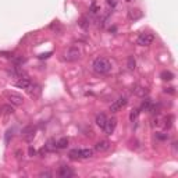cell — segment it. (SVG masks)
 Segmentation results:
<instances>
[{"label": "cell", "instance_id": "9a60e30c", "mask_svg": "<svg viewBox=\"0 0 178 178\" xmlns=\"http://www.w3.org/2000/svg\"><path fill=\"white\" fill-rule=\"evenodd\" d=\"M68 146V138H60L56 142V149H65Z\"/></svg>", "mask_w": 178, "mask_h": 178}, {"label": "cell", "instance_id": "83f0119b", "mask_svg": "<svg viewBox=\"0 0 178 178\" xmlns=\"http://www.w3.org/2000/svg\"><path fill=\"white\" fill-rule=\"evenodd\" d=\"M97 11H100V8H97L96 3H93V4H92V13H93V14H96Z\"/></svg>", "mask_w": 178, "mask_h": 178}, {"label": "cell", "instance_id": "4dcf8cb0", "mask_svg": "<svg viewBox=\"0 0 178 178\" xmlns=\"http://www.w3.org/2000/svg\"><path fill=\"white\" fill-rule=\"evenodd\" d=\"M50 51H49V53H46V54H41V56H39V59H46V57H49V56H50Z\"/></svg>", "mask_w": 178, "mask_h": 178}, {"label": "cell", "instance_id": "4316f807", "mask_svg": "<svg viewBox=\"0 0 178 178\" xmlns=\"http://www.w3.org/2000/svg\"><path fill=\"white\" fill-rule=\"evenodd\" d=\"M39 177H51V173L50 171H42V173L39 174Z\"/></svg>", "mask_w": 178, "mask_h": 178}, {"label": "cell", "instance_id": "603a6c76", "mask_svg": "<svg viewBox=\"0 0 178 178\" xmlns=\"http://www.w3.org/2000/svg\"><path fill=\"white\" fill-rule=\"evenodd\" d=\"M10 138H13V130H8L7 132H6V143H10Z\"/></svg>", "mask_w": 178, "mask_h": 178}, {"label": "cell", "instance_id": "484cf974", "mask_svg": "<svg viewBox=\"0 0 178 178\" xmlns=\"http://www.w3.org/2000/svg\"><path fill=\"white\" fill-rule=\"evenodd\" d=\"M156 136H157V139H160V140H164V139H167V134H164V135H162V134H156Z\"/></svg>", "mask_w": 178, "mask_h": 178}, {"label": "cell", "instance_id": "9c48e42d", "mask_svg": "<svg viewBox=\"0 0 178 178\" xmlns=\"http://www.w3.org/2000/svg\"><path fill=\"white\" fill-rule=\"evenodd\" d=\"M116 127H117V118L116 117H111L110 120H107V122L105 125V132L107 135H111L114 132V130H116Z\"/></svg>", "mask_w": 178, "mask_h": 178}, {"label": "cell", "instance_id": "52a82bcc", "mask_svg": "<svg viewBox=\"0 0 178 178\" xmlns=\"http://www.w3.org/2000/svg\"><path fill=\"white\" fill-rule=\"evenodd\" d=\"M7 99L10 100V103H11V105H14V106H21L22 103H24L22 96L20 93H16V92H8V93H7Z\"/></svg>", "mask_w": 178, "mask_h": 178}, {"label": "cell", "instance_id": "f546056e", "mask_svg": "<svg viewBox=\"0 0 178 178\" xmlns=\"http://www.w3.org/2000/svg\"><path fill=\"white\" fill-rule=\"evenodd\" d=\"M164 92H166V93H167V92H168V93H174V88H166Z\"/></svg>", "mask_w": 178, "mask_h": 178}, {"label": "cell", "instance_id": "cb8c5ba5", "mask_svg": "<svg viewBox=\"0 0 178 178\" xmlns=\"http://www.w3.org/2000/svg\"><path fill=\"white\" fill-rule=\"evenodd\" d=\"M117 3H118V0H107V4L110 6L111 8H113V7H116V6H117Z\"/></svg>", "mask_w": 178, "mask_h": 178}, {"label": "cell", "instance_id": "8992f818", "mask_svg": "<svg viewBox=\"0 0 178 178\" xmlns=\"http://www.w3.org/2000/svg\"><path fill=\"white\" fill-rule=\"evenodd\" d=\"M35 132H36V130L32 127V125L25 127L24 130H22V138H24V140H27V142H32L33 138H35Z\"/></svg>", "mask_w": 178, "mask_h": 178}, {"label": "cell", "instance_id": "277c9868", "mask_svg": "<svg viewBox=\"0 0 178 178\" xmlns=\"http://www.w3.org/2000/svg\"><path fill=\"white\" fill-rule=\"evenodd\" d=\"M127 103H128L127 97H122V96L118 97V99L114 100V102L110 105V111H111V113H117V111H120L122 107H125Z\"/></svg>", "mask_w": 178, "mask_h": 178}, {"label": "cell", "instance_id": "ac0fdd59", "mask_svg": "<svg viewBox=\"0 0 178 178\" xmlns=\"http://www.w3.org/2000/svg\"><path fill=\"white\" fill-rule=\"evenodd\" d=\"M152 105H153V103H152V100L150 99H145L142 102V106H140V107H142V110H150V107H152Z\"/></svg>", "mask_w": 178, "mask_h": 178}, {"label": "cell", "instance_id": "7a4b0ae2", "mask_svg": "<svg viewBox=\"0 0 178 178\" xmlns=\"http://www.w3.org/2000/svg\"><path fill=\"white\" fill-rule=\"evenodd\" d=\"M93 154H95V150H93V149H89V148L73 149V150L70 152V157H71V159H91Z\"/></svg>", "mask_w": 178, "mask_h": 178}, {"label": "cell", "instance_id": "1f68e13d", "mask_svg": "<svg viewBox=\"0 0 178 178\" xmlns=\"http://www.w3.org/2000/svg\"><path fill=\"white\" fill-rule=\"evenodd\" d=\"M128 2H131V0H128Z\"/></svg>", "mask_w": 178, "mask_h": 178}, {"label": "cell", "instance_id": "ffe728a7", "mask_svg": "<svg viewBox=\"0 0 178 178\" xmlns=\"http://www.w3.org/2000/svg\"><path fill=\"white\" fill-rule=\"evenodd\" d=\"M173 116H167V117H166V118H164V128H166V130H170V128H171V125H173Z\"/></svg>", "mask_w": 178, "mask_h": 178}, {"label": "cell", "instance_id": "5bb4252c", "mask_svg": "<svg viewBox=\"0 0 178 178\" xmlns=\"http://www.w3.org/2000/svg\"><path fill=\"white\" fill-rule=\"evenodd\" d=\"M13 113H14V109L10 105H4L0 107V114H3V116H11Z\"/></svg>", "mask_w": 178, "mask_h": 178}, {"label": "cell", "instance_id": "d4e9b609", "mask_svg": "<svg viewBox=\"0 0 178 178\" xmlns=\"http://www.w3.org/2000/svg\"><path fill=\"white\" fill-rule=\"evenodd\" d=\"M28 153H29V156H35V154H36L35 148H32V146H29V149H28Z\"/></svg>", "mask_w": 178, "mask_h": 178}, {"label": "cell", "instance_id": "7402d4cb", "mask_svg": "<svg viewBox=\"0 0 178 178\" xmlns=\"http://www.w3.org/2000/svg\"><path fill=\"white\" fill-rule=\"evenodd\" d=\"M79 27H82L84 29H88V28H89V22H88V20H87V18H82V20H81V22H79Z\"/></svg>", "mask_w": 178, "mask_h": 178}, {"label": "cell", "instance_id": "8fae6325", "mask_svg": "<svg viewBox=\"0 0 178 178\" xmlns=\"http://www.w3.org/2000/svg\"><path fill=\"white\" fill-rule=\"evenodd\" d=\"M110 149V142L109 140H100L95 145V150L96 152H106Z\"/></svg>", "mask_w": 178, "mask_h": 178}, {"label": "cell", "instance_id": "4fadbf2b", "mask_svg": "<svg viewBox=\"0 0 178 178\" xmlns=\"http://www.w3.org/2000/svg\"><path fill=\"white\" fill-rule=\"evenodd\" d=\"M27 91H28V93H29L31 97H38V95L41 93V88H39L38 85H33V84H31L29 87L27 88Z\"/></svg>", "mask_w": 178, "mask_h": 178}, {"label": "cell", "instance_id": "3957f363", "mask_svg": "<svg viewBox=\"0 0 178 178\" xmlns=\"http://www.w3.org/2000/svg\"><path fill=\"white\" fill-rule=\"evenodd\" d=\"M79 57H81V50H79L78 47H75V46H73V47H70L67 50L64 59L67 60V61H77Z\"/></svg>", "mask_w": 178, "mask_h": 178}, {"label": "cell", "instance_id": "7c38bea8", "mask_svg": "<svg viewBox=\"0 0 178 178\" xmlns=\"http://www.w3.org/2000/svg\"><path fill=\"white\" fill-rule=\"evenodd\" d=\"M95 122H96V125L100 128V130H105V125H106V122H107V117H106L103 113L102 114H97Z\"/></svg>", "mask_w": 178, "mask_h": 178}, {"label": "cell", "instance_id": "d6986e66", "mask_svg": "<svg viewBox=\"0 0 178 178\" xmlns=\"http://www.w3.org/2000/svg\"><path fill=\"white\" fill-rule=\"evenodd\" d=\"M138 116H139V110H138V109L131 110V113H130V121L131 122H135V121H136V118H138Z\"/></svg>", "mask_w": 178, "mask_h": 178}, {"label": "cell", "instance_id": "44dd1931", "mask_svg": "<svg viewBox=\"0 0 178 178\" xmlns=\"http://www.w3.org/2000/svg\"><path fill=\"white\" fill-rule=\"evenodd\" d=\"M135 67H136V61H135L134 56H130L128 57V68L130 70H135Z\"/></svg>", "mask_w": 178, "mask_h": 178}, {"label": "cell", "instance_id": "30bf717a", "mask_svg": "<svg viewBox=\"0 0 178 178\" xmlns=\"http://www.w3.org/2000/svg\"><path fill=\"white\" fill-rule=\"evenodd\" d=\"M31 84H32V81H31V78L28 75L21 77V78H17V81H16V87L22 88V89H27Z\"/></svg>", "mask_w": 178, "mask_h": 178}, {"label": "cell", "instance_id": "f1b7e54d", "mask_svg": "<svg viewBox=\"0 0 178 178\" xmlns=\"http://www.w3.org/2000/svg\"><path fill=\"white\" fill-rule=\"evenodd\" d=\"M0 56H4V57H11L13 54L11 53H4V51H0Z\"/></svg>", "mask_w": 178, "mask_h": 178}, {"label": "cell", "instance_id": "6da1fadb", "mask_svg": "<svg viewBox=\"0 0 178 178\" xmlns=\"http://www.w3.org/2000/svg\"><path fill=\"white\" fill-rule=\"evenodd\" d=\"M92 70L97 75H106L111 70V63L106 57H96L93 60V63H92Z\"/></svg>", "mask_w": 178, "mask_h": 178}, {"label": "cell", "instance_id": "2e32d148", "mask_svg": "<svg viewBox=\"0 0 178 178\" xmlns=\"http://www.w3.org/2000/svg\"><path fill=\"white\" fill-rule=\"evenodd\" d=\"M160 78H162L163 81H171V79L174 78V74L171 73V71H163V73L160 74Z\"/></svg>", "mask_w": 178, "mask_h": 178}, {"label": "cell", "instance_id": "ba28073f", "mask_svg": "<svg viewBox=\"0 0 178 178\" xmlns=\"http://www.w3.org/2000/svg\"><path fill=\"white\" fill-rule=\"evenodd\" d=\"M75 176V173H74V170L71 167H68V166H61L59 170V177L60 178H71Z\"/></svg>", "mask_w": 178, "mask_h": 178}, {"label": "cell", "instance_id": "e0dca14e", "mask_svg": "<svg viewBox=\"0 0 178 178\" xmlns=\"http://www.w3.org/2000/svg\"><path fill=\"white\" fill-rule=\"evenodd\" d=\"M130 18L131 20H138V18H140L142 17V13H140L139 10H130Z\"/></svg>", "mask_w": 178, "mask_h": 178}, {"label": "cell", "instance_id": "5b68a950", "mask_svg": "<svg viewBox=\"0 0 178 178\" xmlns=\"http://www.w3.org/2000/svg\"><path fill=\"white\" fill-rule=\"evenodd\" d=\"M153 41H154V36L152 35V33L145 32V33H140V35L138 36L136 43L139 46H149V45L153 43Z\"/></svg>", "mask_w": 178, "mask_h": 178}]
</instances>
